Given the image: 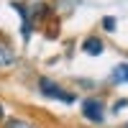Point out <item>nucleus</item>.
<instances>
[{
	"label": "nucleus",
	"mask_w": 128,
	"mask_h": 128,
	"mask_svg": "<svg viewBox=\"0 0 128 128\" xmlns=\"http://www.w3.org/2000/svg\"><path fill=\"white\" fill-rule=\"evenodd\" d=\"M82 115H84L90 123L100 126V123H102V118H105L102 100H98V98H87V100H82Z\"/></svg>",
	"instance_id": "f03ea898"
},
{
	"label": "nucleus",
	"mask_w": 128,
	"mask_h": 128,
	"mask_svg": "<svg viewBox=\"0 0 128 128\" xmlns=\"http://www.w3.org/2000/svg\"><path fill=\"white\" fill-rule=\"evenodd\" d=\"M0 120H3V105H0Z\"/></svg>",
	"instance_id": "6e6552de"
},
{
	"label": "nucleus",
	"mask_w": 128,
	"mask_h": 128,
	"mask_svg": "<svg viewBox=\"0 0 128 128\" xmlns=\"http://www.w3.org/2000/svg\"><path fill=\"white\" fill-rule=\"evenodd\" d=\"M38 92L44 95V98H51V100H59V102H67V105H72L74 100V92H69V90H64L62 84H56L54 80H49V77H41L38 80Z\"/></svg>",
	"instance_id": "f257e3e1"
},
{
	"label": "nucleus",
	"mask_w": 128,
	"mask_h": 128,
	"mask_svg": "<svg viewBox=\"0 0 128 128\" xmlns=\"http://www.w3.org/2000/svg\"><path fill=\"white\" fill-rule=\"evenodd\" d=\"M110 80H113L115 84H120V82H128V64H118V67L113 69Z\"/></svg>",
	"instance_id": "39448f33"
},
{
	"label": "nucleus",
	"mask_w": 128,
	"mask_h": 128,
	"mask_svg": "<svg viewBox=\"0 0 128 128\" xmlns=\"http://www.w3.org/2000/svg\"><path fill=\"white\" fill-rule=\"evenodd\" d=\"M126 128H128V123H126Z\"/></svg>",
	"instance_id": "1a4fd4ad"
},
{
	"label": "nucleus",
	"mask_w": 128,
	"mask_h": 128,
	"mask_svg": "<svg viewBox=\"0 0 128 128\" xmlns=\"http://www.w3.org/2000/svg\"><path fill=\"white\" fill-rule=\"evenodd\" d=\"M102 28H105V31H115V20H113L110 16H108V18H102Z\"/></svg>",
	"instance_id": "0eeeda50"
},
{
	"label": "nucleus",
	"mask_w": 128,
	"mask_h": 128,
	"mask_svg": "<svg viewBox=\"0 0 128 128\" xmlns=\"http://www.w3.org/2000/svg\"><path fill=\"white\" fill-rule=\"evenodd\" d=\"M16 64V54L5 41H0V69H10Z\"/></svg>",
	"instance_id": "20e7f679"
},
{
	"label": "nucleus",
	"mask_w": 128,
	"mask_h": 128,
	"mask_svg": "<svg viewBox=\"0 0 128 128\" xmlns=\"http://www.w3.org/2000/svg\"><path fill=\"white\" fill-rule=\"evenodd\" d=\"M82 51L90 54V56H100L105 51V44H102V38H98V36H87L82 41Z\"/></svg>",
	"instance_id": "7ed1b4c3"
},
{
	"label": "nucleus",
	"mask_w": 128,
	"mask_h": 128,
	"mask_svg": "<svg viewBox=\"0 0 128 128\" xmlns=\"http://www.w3.org/2000/svg\"><path fill=\"white\" fill-rule=\"evenodd\" d=\"M3 128H34V126H31L28 120H23V118H8Z\"/></svg>",
	"instance_id": "423d86ee"
}]
</instances>
